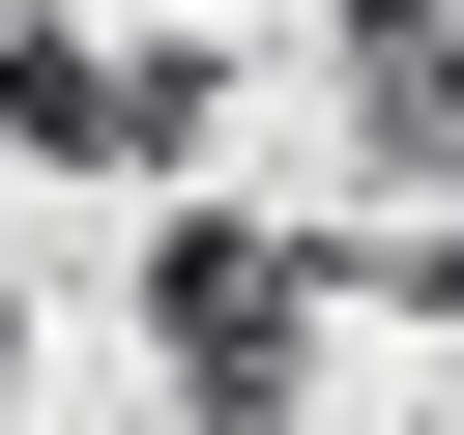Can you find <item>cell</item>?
I'll use <instances>...</instances> for the list:
<instances>
[{"label":"cell","instance_id":"cell-1","mask_svg":"<svg viewBox=\"0 0 464 435\" xmlns=\"http://www.w3.org/2000/svg\"><path fill=\"white\" fill-rule=\"evenodd\" d=\"M319 232H261V203H203V232H145V377L203 406V435H290L319 406Z\"/></svg>","mask_w":464,"mask_h":435},{"label":"cell","instance_id":"cell-2","mask_svg":"<svg viewBox=\"0 0 464 435\" xmlns=\"http://www.w3.org/2000/svg\"><path fill=\"white\" fill-rule=\"evenodd\" d=\"M348 58V203H464V0H319Z\"/></svg>","mask_w":464,"mask_h":435},{"label":"cell","instance_id":"cell-3","mask_svg":"<svg viewBox=\"0 0 464 435\" xmlns=\"http://www.w3.org/2000/svg\"><path fill=\"white\" fill-rule=\"evenodd\" d=\"M0 406H29V319H0Z\"/></svg>","mask_w":464,"mask_h":435}]
</instances>
